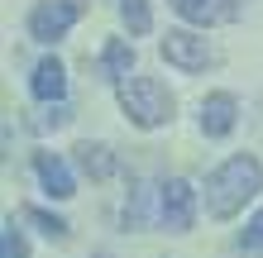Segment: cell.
<instances>
[{
  "instance_id": "obj_4",
  "label": "cell",
  "mask_w": 263,
  "mask_h": 258,
  "mask_svg": "<svg viewBox=\"0 0 263 258\" xmlns=\"http://www.w3.org/2000/svg\"><path fill=\"white\" fill-rule=\"evenodd\" d=\"M82 0H43V5L29 10V34H34L39 43H58L67 34V29L82 19Z\"/></svg>"
},
{
  "instance_id": "obj_6",
  "label": "cell",
  "mask_w": 263,
  "mask_h": 258,
  "mask_svg": "<svg viewBox=\"0 0 263 258\" xmlns=\"http://www.w3.org/2000/svg\"><path fill=\"white\" fill-rule=\"evenodd\" d=\"M235 120H239V105H235L230 91H215V96L201 101V134L206 139H225L235 129Z\"/></svg>"
},
{
  "instance_id": "obj_12",
  "label": "cell",
  "mask_w": 263,
  "mask_h": 258,
  "mask_svg": "<svg viewBox=\"0 0 263 258\" xmlns=\"http://www.w3.org/2000/svg\"><path fill=\"white\" fill-rule=\"evenodd\" d=\"M144 225H148V187L134 182V191L125 201V230H144Z\"/></svg>"
},
{
  "instance_id": "obj_1",
  "label": "cell",
  "mask_w": 263,
  "mask_h": 258,
  "mask_svg": "<svg viewBox=\"0 0 263 258\" xmlns=\"http://www.w3.org/2000/svg\"><path fill=\"white\" fill-rule=\"evenodd\" d=\"M263 191V163L254 153H235L206 177V210L215 220H230L235 210H244V201H254Z\"/></svg>"
},
{
  "instance_id": "obj_5",
  "label": "cell",
  "mask_w": 263,
  "mask_h": 258,
  "mask_svg": "<svg viewBox=\"0 0 263 258\" xmlns=\"http://www.w3.org/2000/svg\"><path fill=\"white\" fill-rule=\"evenodd\" d=\"M158 53H163L173 67H182V72H206V67L215 63L211 43L201 38V34H192V29H167L163 43H158Z\"/></svg>"
},
{
  "instance_id": "obj_10",
  "label": "cell",
  "mask_w": 263,
  "mask_h": 258,
  "mask_svg": "<svg viewBox=\"0 0 263 258\" xmlns=\"http://www.w3.org/2000/svg\"><path fill=\"white\" fill-rule=\"evenodd\" d=\"M77 163H82V172L96 177V182L115 177V158H110V148H105V144H77Z\"/></svg>"
},
{
  "instance_id": "obj_2",
  "label": "cell",
  "mask_w": 263,
  "mask_h": 258,
  "mask_svg": "<svg viewBox=\"0 0 263 258\" xmlns=\"http://www.w3.org/2000/svg\"><path fill=\"white\" fill-rule=\"evenodd\" d=\"M115 96H120V110L129 115V125L139 129H158L173 120V91L158 77H125L115 82Z\"/></svg>"
},
{
  "instance_id": "obj_7",
  "label": "cell",
  "mask_w": 263,
  "mask_h": 258,
  "mask_svg": "<svg viewBox=\"0 0 263 258\" xmlns=\"http://www.w3.org/2000/svg\"><path fill=\"white\" fill-rule=\"evenodd\" d=\"M34 172H39L43 191H48L53 201H67V196H77V182H72L67 163L58 158V153H34Z\"/></svg>"
},
{
  "instance_id": "obj_15",
  "label": "cell",
  "mask_w": 263,
  "mask_h": 258,
  "mask_svg": "<svg viewBox=\"0 0 263 258\" xmlns=\"http://www.w3.org/2000/svg\"><path fill=\"white\" fill-rule=\"evenodd\" d=\"M0 258H29V244H24V234L14 230V220L0 230Z\"/></svg>"
},
{
  "instance_id": "obj_8",
  "label": "cell",
  "mask_w": 263,
  "mask_h": 258,
  "mask_svg": "<svg viewBox=\"0 0 263 258\" xmlns=\"http://www.w3.org/2000/svg\"><path fill=\"white\" fill-rule=\"evenodd\" d=\"M187 24H220L239 14V0H167Z\"/></svg>"
},
{
  "instance_id": "obj_13",
  "label": "cell",
  "mask_w": 263,
  "mask_h": 258,
  "mask_svg": "<svg viewBox=\"0 0 263 258\" xmlns=\"http://www.w3.org/2000/svg\"><path fill=\"white\" fill-rule=\"evenodd\" d=\"M120 19L129 24V34H148V29H153L148 0H120Z\"/></svg>"
},
{
  "instance_id": "obj_17",
  "label": "cell",
  "mask_w": 263,
  "mask_h": 258,
  "mask_svg": "<svg viewBox=\"0 0 263 258\" xmlns=\"http://www.w3.org/2000/svg\"><path fill=\"white\" fill-rule=\"evenodd\" d=\"M101 258H105V253H101Z\"/></svg>"
},
{
  "instance_id": "obj_16",
  "label": "cell",
  "mask_w": 263,
  "mask_h": 258,
  "mask_svg": "<svg viewBox=\"0 0 263 258\" xmlns=\"http://www.w3.org/2000/svg\"><path fill=\"white\" fill-rule=\"evenodd\" d=\"M239 244H244V249H263V210H258V215H254L249 225H244V234H239Z\"/></svg>"
},
{
  "instance_id": "obj_9",
  "label": "cell",
  "mask_w": 263,
  "mask_h": 258,
  "mask_svg": "<svg viewBox=\"0 0 263 258\" xmlns=\"http://www.w3.org/2000/svg\"><path fill=\"white\" fill-rule=\"evenodd\" d=\"M29 91H34V101L43 105H53V101H63L67 96V72L58 57H43V63L34 67V77H29Z\"/></svg>"
},
{
  "instance_id": "obj_14",
  "label": "cell",
  "mask_w": 263,
  "mask_h": 258,
  "mask_svg": "<svg viewBox=\"0 0 263 258\" xmlns=\"http://www.w3.org/2000/svg\"><path fill=\"white\" fill-rule=\"evenodd\" d=\"M24 220H29V225H39L48 239H67V220H58V215H48V210H39V206H29V210H24Z\"/></svg>"
},
{
  "instance_id": "obj_11",
  "label": "cell",
  "mask_w": 263,
  "mask_h": 258,
  "mask_svg": "<svg viewBox=\"0 0 263 258\" xmlns=\"http://www.w3.org/2000/svg\"><path fill=\"white\" fill-rule=\"evenodd\" d=\"M101 67H105V77H110V82H125L129 67H134V48H129L125 38H110V43H105V53H101Z\"/></svg>"
},
{
  "instance_id": "obj_3",
  "label": "cell",
  "mask_w": 263,
  "mask_h": 258,
  "mask_svg": "<svg viewBox=\"0 0 263 258\" xmlns=\"http://www.w3.org/2000/svg\"><path fill=\"white\" fill-rule=\"evenodd\" d=\"M158 220H163L167 234H187L192 230V220H196V191H192V182L167 177L158 187Z\"/></svg>"
}]
</instances>
